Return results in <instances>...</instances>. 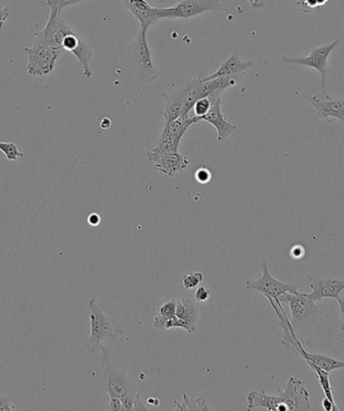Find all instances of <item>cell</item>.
I'll use <instances>...</instances> for the list:
<instances>
[{"mask_svg":"<svg viewBox=\"0 0 344 411\" xmlns=\"http://www.w3.org/2000/svg\"><path fill=\"white\" fill-rule=\"evenodd\" d=\"M209 296H211V292H209V289L204 288V286H199L195 291V299L199 303L206 302V301L209 300Z\"/></svg>","mask_w":344,"mask_h":411,"instance_id":"obj_32","label":"cell"},{"mask_svg":"<svg viewBox=\"0 0 344 411\" xmlns=\"http://www.w3.org/2000/svg\"><path fill=\"white\" fill-rule=\"evenodd\" d=\"M155 401H159V399L157 398H148L147 399V403L148 405H152L153 406H159V403H155Z\"/></svg>","mask_w":344,"mask_h":411,"instance_id":"obj_42","label":"cell"},{"mask_svg":"<svg viewBox=\"0 0 344 411\" xmlns=\"http://www.w3.org/2000/svg\"><path fill=\"white\" fill-rule=\"evenodd\" d=\"M276 393L281 399L280 411L311 410L309 392L304 386L301 380L290 377L284 389H278Z\"/></svg>","mask_w":344,"mask_h":411,"instance_id":"obj_8","label":"cell"},{"mask_svg":"<svg viewBox=\"0 0 344 411\" xmlns=\"http://www.w3.org/2000/svg\"><path fill=\"white\" fill-rule=\"evenodd\" d=\"M73 27L61 18V13L55 7H49L48 23L44 30L35 32L34 44H42L56 49H62V42ZM63 51V49H62Z\"/></svg>","mask_w":344,"mask_h":411,"instance_id":"obj_7","label":"cell"},{"mask_svg":"<svg viewBox=\"0 0 344 411\" xmlns=\"http://www.w3.org/2000/svg\"><path fill=\"white\" fill-rule=\"evenodd\" d=\"M193 80H190L188 83L183 84L176 89L171 95H164L166 98L164 108V124L173 121L180 116L181 109H183V99L188 89L192 87Z\"/></svg>","mask_w":344,"mask_h":411,"instance_id":"obj_17","label":"cell"},{"mask_svg":"<svg viewBox=\"0 0 344 411\" xmlns=\"http://www.w3.org/2000/svg\"><path fill=\"white\" fill-rule=\"evenodd\" d=\"M251 61H241L239 55L237 53H233L230 58H227L214 74L209 75L204 77V81H209V80L218 79L221 77H235L241 76L246 70L251 69Z\"/></svg>","mask_w":344,"mask_h":411,"instance_id":"obj_18","label":"cell"},{"mask_svg":"<svg viewBox=\"0 0 344 411\" xmlns=\"http://www.w3.org/2000/svg\"><path fill=\"white\" fill-rule=\"evenodd\" d=\"M153 327L159 329L160 331L171 330L173 328H181L186 330L185 322L178 319L176 315L173 316H162V315H155L153 319Z\"/></svg>","mask_w":344,"mask_h":411,"instance_id":"obj_23","label":"cell"},{"mask_svg":"<svg viewBox=\"0 0 344 411\" xmlns=\"http://www.w3.org/2000/svg\"><path fill=\"white\" fill-rule=\"evenodd\" d=\"M211 172L207 167L199 168V170L195 172V180L200 184H207L211 180Z\"/></svg>","mask_w":344,"mask_h":411,"instance_id":"obj_30","label":"cell"},{"mask_svg":"<svg viewBox=\"0 0 344 411\" xmlns=\"http://www.w3.org/2000/svg\"><path fill=\"white\" fill-rule=\"evenodd\" d=\"M176 300L172 299L167 301V302L162 304L161 306L157 309V313L159 315H162V316H173L176 315Z\"/></svg>","mask_w":344,"mask_h":411,"instance_id":"obj_28","label":"cell"},{"mask_svg":"<svg viewBox=\"0 0 344 411\" xmlns=\"http://www.w3.org/2000/svg\"><path fill=\"white\" fill-rule=\"evenodd\" d=\"M154 167L169 177H176L179 173H183L190 166V160L185 155L180 153L162 154L157 156H147Z\"/></svg>","mask_w":344,"mask_h":411,"instance_id":"obj_16","label":"cell"},{"mask_svg":"<svg viewBox=\"0 0 344 411\" xmlns=\"http://www.w3.org/2000/svg\"><path fill=\"white\" fill-rule=\"evenodd\" d=\"M202 281H204V274L200 272H190L181 279V283H183L185 290H192V289L197 288Z\"/></svg>","mask_w":344,"mask_h":411,"instance_id":"obj_26","label":"cell"},{"mask_svg":"<svg viewBox=\"0 0 344 411\" xmlns=\"http://www.w3.org/2000/svg\"><path fill=\"white\" fill-rule=\"evenodd\" d=\"M88 222L92 227H98L99 223L101 222L100 215H97V213H92L89 215Z\"/></svg>","mask_w":344,"mask_h":411,"instance_id":"obj_39","label":"cell"},{"mask_svg":"<svg viewBox=\"0 0 344 411\" xmlns=\"http://www.w3.org/2000/svg\"><path fill=\"white\" fill-rule=\"evenodd\" d=\"M133 410L138 411H147L148 408L146 407L145 403H142V399L140 398V394L136 393L135 396H134V408Z\"/></svg>","mask_w":344,"mask_h":411,"instance_id":"obj_36","label":"cell"},{"mask_svg":"<svg viewBox=\"0 0 344 411\" xmlns=\"http://www.w3.org/2000/svg\"><path fill=\"white\" fill-rule=\"evenodd\" d=\"M176 316L185 322L186 332L192 334L197 327L200 318V309L192 301L188 299L176 300Z\"/></svg>","mask_w":344,"mask_h":411,"instance_id":"obj_19","label":"cell"},{"mask_svg":"<svg viewBox=\"0 0 344 411\" xmlns=\"http://www.w3.org/2000/svg\"><path fill=\"white\" fill-rule=\"evenodd\" d=\"M0 151L6 155L7 160L9 161H16L25 156L13 142H0Z\"/></svg>","mask_w":344,"mask_h":411,"instance_id":"obj_25","label":"cell"},{"mask_svg":"<svg viewBox=\"0 0 344 411\" xmlns=\"http://www.w3.org/2000/svg\"><path fill=\"white\" fill-rule=\"evenodd\" d=\"M322 407L324 408V410L326 411H332V410H339V407L338 405H333L328 398H324V401H322Z\"/></svg>","mask_w":344,"mask_h":411,"instance_id":"obj_38","label":"cell"},{"mask_svg":"<svg viewBox=\"0 0 344 411\" xmlns=\"http://www.w3.org/2000/svg\"><path fill=\"white\" fill-rule=\"evenodd\" d=\"M223 94V91H216L209 96L211 99V109L199 119V122H207L216 128L219 141L225 140L237 130V126L228 122L221 111V95Z\"/></svg>","mask_w":344,"mask_h":411,"instance_id":"obj_12","label":"cell"},{"mask_svg":"<svg viewBox=\"0 0 344 411\" xmlns=\"http://www.w3.org/2000/svg\"><path fill=\"white\" fill-rule=\"evenodd\" d=\"M338 301V308L339 314H340L341 322H343V325L344 326V297L339 298Z\"/></svg>","mask_w":344,"mask_h":411,"instance_id":"obj_40","label":"cell"},{"mask_svg":"<svg viewBox=\"0 0 344 411\" xmlns=\"http://www.w3.org/2000/svg\"><path fill=\"white\" fill-rule=\"evenodd\" d=\"M310 288L312 292L307 293L308 297L314 302L321 303L324 299L338 300L344 290V279L324 278V277L308 274Z\"/></svg>","mask_w":344,"mask_h":411,"instance_id":"obj_13","label":"cell"},{"mask_svg":"<svg viewBox=\"0 0 344 411\" xmlns=\"http://www.w3.org/2000/svg\"><path fill=\"white\" fill-rule=\"evenodd\" d=\"M16 410L13 400L9 396H0V411H13Z\"/></svg>","mask_w":344,"mask_h":411,"instance_id":"obj_31","label":"cell"},{"mask_svg":"<svg viewBox=\"0 0 344 411\" xmlns=\"http://www.w3.org/2000/svg\"><path fill=\"white\" fill-rule=\"evenodd\" d=\"M174 405L176 406V410H214L211 406L207 405L206 399L195 398L192 396H188V394H183V400L179 403L174 401Z\"/></svg>","mask_w":344,"mask_h":411,"instance_id":"obj_22","label":"cell"},{"mask_svg":"<svg viewBox=\"0 0 344 411\" xmlns=\"http://www.w3.org/2000/svg\"><path fill=\"white\" fill-rule=\"evenodd\" d=\"M9 15H11V11H9L8 7H1L0 8V30L4 27V23L9 18Z\"/></svg>","mask_w":344,"mask_h":411,"instance_id":"obj_37","label":"cell"},{"mask_svg":"<svg viewBox=\"0 0 344 411\" xmlns=\"http://www.w3.org/2000/svg\"><path fill=\"white\" fill-rule=\"evenodd\" d=\"M339 44V39H336L331 44H324L319 48L313 49L310 55L305 58H289V56H282V60L293 65H305V67L312 68L319 72L321 76V91H325V84H326L327 76H328V68H327V61L331 51Z\"/></svg>","mask_w":344,"mask_h":411,"instance_id":"obj_9","label":"cell"},{"mask_svg":"<svg viewBox=\"0 0 344 411\" xmlns=\"http://www.w3.org/2000/svg\"><path fill=\"white\" fill-rule=\"evenodd\" d=\"M101 353L102 355L93 372L101 391H105L109 398H121L136 394L135 387L125 371L115 362L110 350L101 345Z\"/></svg>","mask_w":344,"mask_h":411,"instance_id":"obj_1","label":"cell"},{"mask_svg":"<svg viewBox=\"0 0 344 411\" xmlns=\"http://www.w3.org/2000/svg\"><path fill=\"white\" fill-rule=\"evenodd\" d=\"M279 301L288 305L291 311L292 322L300 325L310 320L317 313L320 306V303L311 300L307 293L299 292L284 293L279 298Z\"/></svg>","mask_w":344,"mask_h":411,"instance_id":"obj_11","label":"cell"},{"mask_svg":"<svg viewBox=\"0 0 344 411\" xmlns=\"http://www.w3.org/2000/svg\"><path fill=\"white\" fill-rule=\"evenodd\" d=\"M297 355L305 359L306 363H312L318 367L321 368L326 372L331 373L332 371L343 369L344 368V361L338 360V359L331 358L329 356L322 355V354L309 353L303 344L300 345Z\"/></svg>","mask_w":344,"mask_h":411,"instance_id":"obj_21","label":"cell"},{"mask_svg":"<svg viewBox=\"0 0 344 411\" xmlns=\"http://www.w3.org/2000/svg\"><path fill=\"white\" fill-rule=\"evenodd\" d=\"M248 2L255 9H260L265 6L264 4V0H248Z\"/></svg>","mask_w":344,"mask_h":411,"instance_id":"obj_41","label":"cell"},{"mask_svg":"<svg viewBox=\"0 0 344 411\" xmlns=\"http://www.w3.org/2000/svg\"><path fill=\"white\" fill-rule=\"evenodd\" d=\"M248 411L253 410L280 411L281 400L277 393L268 394L265 391H252L247 396Z\"/></svg>","mask_w":344,"mask_h":411,"instance_id":"obj_20","label":"cell"},{"mask_svg":"<svg viewBox=\"0 0 344 411\" xmlns=\"http://www.w3.org/2000/svg\"><path fill=\"white\" fill-rule=\"evenodd\" d=\"M88 308L91 332L84 340L83 346L87 352L94 354L100 351L103 340H116L120 336H124V330L113 319L106 316L102 305L95 298L89 300Z\"/></svg>","mask_w":344,"mask_h":411,"instance_id":"obj_2","label":"cell"},{"mask_svg":"<svg viewBox=\"0 0 344 411\" xmlns=\"http://www.w3.org/2000/svg\"><path fill=\"white\" fill-rule=\"evenodd\" d=\"M211 107V97L200 99V100L195 103V105L193 106V111H195V117L197 119V121L199 122V119L209 111Z\"/></svg>","mask_w":344,"mask_h":411,"instance_id":"obj_27","label":"cell"},{"mask_svg":"<svg viewBox=\"0 0 344 411\" xmlns=\"http://www.w3.org/2000/svg\"><path fill=\"white\" fill-rule=\"evenodd\" d=\"M328 2V0H317L318 6H324Z\"/></svg>","mask_w":344,"mask_h":411,"instance_id":"obj_43","label":"cell"},{"mask_svg":"<svg viewBox=\"0 0 344 411\" xmlns=\"http://www.w3.org/2000/svg\"><path fill=\"white\" fill-rule=\"evenodd\" d=\"M137 393V392H136ZM134 396H126L121 398L122 410H133L134 408Z\"/></svg>","mask_w":344,"mask_h":411,"instance_id":"obj_34","label":"cell"},{"mask_svg":"<svg viewBox=\"0 0 344 411\" xmlns=\"http://www.w3.org/2000/svg\"><path fill=\"white\" fill-rule=\"evenodd\" d=\"M28 62L27 72L32 76H46L51 74L56 67V60L62 55V49L49 48L42 44H34L30 48H25Z\"/></svg>","mask_w":344,"mask_h":411,"instance_id":"obj_6","label":"cell"},{"mask_svg":"<svg viewBox=\"0 0 344 411\" xmlns=\"http://www.w3.org/2000/svg\"><path fill=\"white\" fill-rule=\"evenodd\" d=\"M122 4L137 18L140 30L147 32L148 28L160 20L159 7H153L146 0H122Z\"/></svg>","mask_w":344,"mask_h":411,"instance_id":"obj_15","label":"cell"},{"mask_svg":"<svg viewBox=\"0 0 344 411\" xmlns=\"http://www.w3.org/2000/svg\"><path fill=\"white\" fill-rule=\"evenodd\" d=\"M107 410H122L121 399L119 398H110L109 405L107 406Z\"/></svg>","mask_w":344,"mask_h":411,"instance_id":"obj_35","label":"cell"},{"mask_svg":"<svg viewBox=\"0 0 344 411\" xmlns=\"http://www.w3.org/2000/svg\"><path fill=\"white\" fill-rule=\"evenodd\" d=\"M297 7L304 13H311L318 8L317 0H296Z\"/></svg>","mask_w":344,"mask_h":411,"instance_id":"obj_29","label":"cell"},{"mask_svg":"<svg viewBox=\"0 0 344 411\" xmlns=\"http://www.w3.org/2000/svg\"><path fill=\"white\" fill-rule=\"evenodd\" d=\"M304 255H305V248L302 246H300V244L293 246L291 251H290V257L293 258V260H302Z\"/></svg>","mask_w":344,"mask_h":411,"instance_id":"obj_33","label":"cell"},{"mask_svg":"<svg viewBox=\"0 0 344 411\" xmlns=\"http://www.w3.org/2000/svg\"><path fill=\"white\" fill-rule=\"evenodd\" d=\"M310 366L311 369L317 375L318 382H319L320 386H321L322 391L324 392L325 398L329 399L333 405H336V399H334L333 393H332V388L331 384V380H329V373L326 372L321 368L318 367V366L314 365L312 363H307Z\"/></svg>","mask_w":344,"mask_h":411,"instance_id":"obj_24","label":"cell"},{"mask_svg":"<svg viewBox=\"0 0 344 411\" xmlns=\"http://www.w3.org/2000/svg\"><path fill=\"white\" fill-rule=\"evenodd\" d=\"M61 48L63 51H70V53L76 56L78 62L82 65L85 76L87 77H92L93 72H92L91 67H90L92 49L90 48L89 44L84 41L83 37L78 34L74 28L63 37Z\"/></svg>","mask_w":344,"mask_h":411,"instance_id":"obj_14","label":"cell"},{"mask_svg":"<svg viewBox=\"0 0 344 411\" xmlns=\"http://www.w3.org/2000/svg\"><path fill=\"white\" fill-rule=\"evenodd\" d=\"M262 276L255 281H247L245 288L250 291L261 293L270 303L271 307L275 306L279 298L286 293H298V286L295 284H285L278 281L269 272L267 263L261 265Z\"/></svg>","mask_w":344,"mask_h":411,"instance_id":"obj_4","label":"cell"},{"mask_svg":"<svg viewBox=\"0 0 344 411\" xmlns=\"http://www.w3.org/2000/svg\"><path fill=\"white\" fill-rule=\"evenodd\" d=\"M221 0H181L171 7H159L160 20L162 18H188L199 16L209 11H220Z\"/></svg>","mask_w":344,"mask_h":411,"instance_id":"obj_5","label":"cell"},{"mask_svg":"<svg viewBox=\"0 0 344 411\" xmlns=\"http://www.w3.org/2000/svg\"><path fill=\"white\" fill-rule=\"evenodd\" d=\"M310 105L314 108L317 116L324 119L327 123H331L332 120L336 119L344 125V99H334L327 95L326 91L310 95L303 94Z\"/></svg>","mask_w":344,"mask_h":411,"instance_id":"obj_10","label":"cell"},{"mask_svg":"<svg viewBox=\"0 0 344 411\" xmlns=\"http://www.w3.org/2000/svg\"><path fill=\"white\" fill-rule=\"evenodd\" d=\"M146 34L147 32H142L139 28L133 41L129 44L128 58L132 72L140 79L150 83L157 79V72L153 65Z\"/></svg>","mask_w":344,"mask_h":411,"instance_id":"obj_3","label":"cell"}]
</instances>
